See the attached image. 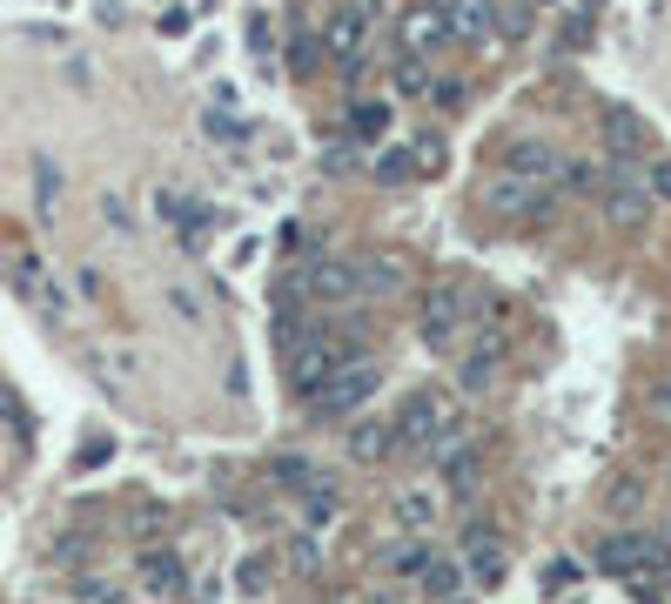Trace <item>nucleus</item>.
<instances>
[{
	"label": "nucleus",
	"mask_w": 671,
	"mask_h": 604,
	"mask_svg": "<svg viewBox=\"0 0 671 604\" xmlns=\"http://www.w3.org/2000/svg\"><path fill=\"white\" fill-rule=\"evenodd\" d=\"M409 155H416V168H430V176H437V168H444V135H416Z\"/></svg>",
	"instance_id": "obj_26"
},
{
	"label": "nucleus",
	"mask_w": 671,
	"mask_h": 604,
	"mask_svg": "<svg viewBox=\"0 0 671 604\" xmlns=\"http://www.w3.org/2000/svg\"><path fill=\"white\" fill-rule=\"evenodd\" d=\"M390 430H396V444H403V451H437L450 430H464V423H457V403H450L444 390H416V396L396 410Z\"/></svg>",
	"instance_id": "obj_1"
},
{
	"label": "nucleus",
	"mask_w": 671,
	"mask_h": 604,
	"mask_svg": "<svg viewBox=\"0 0 671 604\" xmlns=\"http://www.w3.org/2000/svg\"><path fill=\"white\" fill-rule=\"evenodd\" d=\"M209 141H248V121H235V115H209Z\"/></svg>",
	"instance_id": "obj_27"
},
{
	"label": "nucleus",
	"mask_w": 671,
	"mask_h": 604,
	"mask_svg": "<svg viewBox=\"0 0 671 604\" xmlns=\"http://www.w3.org/2000/svg\"><path fill=\"white\" fill-rule=\"evenodd\" d=\"M638 182H645V195H651V202H671V155L638 161Z\"/></svg>",
	"instance_id": "obj_23"
},
{
	"label": "nucleus",
	"mask_w": 671,
	"mask_h": 604,
	"mask_svg": "<svg viewBox=\"0 0 671 604\" xmlns=\"http://www.w3.org/2000/svg\"><path fill=\"white\" fill-rule=\"evenodd\" d=\"M416 577H424V591H430V597H457V584H464V571H457V564H444L437 551H430V564L416 571Z\"/></svg>",
	"instance_id": "obj_21"
},
{
	"label": "nucleus",
	"mask_w": 671,
	"mask_h": 604,
	"mask_svg": "<svg viewBox=\"0 0 671 604\" xmlns=\"http://www.w3.org/2000/svg\"><path fill=\"white\" fill-rule=\"evenodd\" d=\"M437 470H444L450 484H470V477H477V444L464 437V430H450V437L437 444Z\"/></svg>",
	"instance_id": "obj_16"
},
{
	"label": "nucleus",
	"mask_w": 671,
	"mask_h": 604,
	"mask_svg": "<svg viewBox=\"0 0 671 604\" xmlns=\"http://www.w3.org/2000/svg\"><path fill=\"white\" fill-rule=\"evenodd\" d=\"M598 202H605V215H611L618 229H638V222L651 215V195H645V182H631V176H605Z\"/></svg>",
	"instance_id": "obj_11"
},
{
	"label": "nucleus",
	"mask_w": 671,
	"mask_h": 604,
	"mask_svg": "<svg viewBox=\"0 0 671 604\" xmlns=\"http://www.w3.org/2000/svg\"><path fill=\"white\" fill-rule=\"evenodd\" d=\"M309 396H316V416H356L376 396V363H363V357L356 363H336Z\"/></svg>",
	"instance_id": "obj_2"
},
{
	"label": "nucleus",
	"mask_w": 671,
	"mask_h": 604,
	"mask_svg": "<svg viewBox=\"0 0 671 604\" xmlns=\"http://www.w3.org/2000/svg\"><path fill=\"white\" fill-rule=\"evenodd\" d=\"M356 283H363V296H390V289L403 283V263H396V255H363V263H356Z\"/></svg>",
	"instance_id": "obj_18"
},
{
	"label": "nucleus",
	"mask_w": 671,
	"mask_h": 604,
	"mask_svg": "<svg viewBox=\"0 0 671 604\" xmlns=\"http://www.w3.org/2000/svg\"><path fill=\"white\" fill-rule=\"evenodd\" d=\"M483 209L503 215V222H544L551 195L537 182H524V176H497V182H483Z\"/></svg>",
	"instance_id": "obj_3"
},
{
	"label": "nucleus",
	"mask_w": 671,
	"mask_h": 604,
	"mask_svg": "<svg viewBox=\"0 0 671 604\" xmlns=\"http://www.w3.org/2000/svg\"><path fill=\"white\" fill-rule=\"evenodd\" d=\"M322 54H329L336 67H363V54H370V21H363L356 8L329 14V21H322Z\"/></svg>",
	"instance_id": "obj_5"
},
{
	"label": "nucleus",
	"mask_w": 671,
	"mask_h": 604,
	"mask_svg": "<svg viewBox=\"0 0 671 604\" xmlns=\"http://www.w3.org/2000/svg\"><path fill=\"white\" fill-rule=\"evenodd\" d=\"M269 477H276L283 490H309V484H316V470H309L302 457H276V470H269Z\"/></svg>",
	"instance_id": "obj_25"
},
{
	"label": "nucleus",
	"mask_w": 671,
	"mask_h": 604,
	"mask_svg": "<svg viewBox=\"0 0 671 604\" xmlns=\"http://www.w3.org/2000/svg\"><path fill=\"white\" fill-rule=\"evenodd\" d=\"M437 517H444L437 484H409V490H396V524H403L409 538H430V531H437Z\"/></svg>",
	"instance_id": "obj_9"
},
{
	"label": "nucleus",
	"mask_w": 671,
	"mask_h": 604,
	"mask_svg": "<svg viewBox=\"0 0 671 604\" xmlns=\"http://www.w3.org/2000/svg\"><path fill=\"white\" fill-rule=\"evenodd\" d=\"M8 276H14V289H21L28 303H41V309H54V316L67 309V303H61V289H54V276H47V269L34 263L28 248H14V255H8Z\"/></svg>",
	"instance_id": "obj_12"
},
{
	"label": "nucleus",
	"mask_w": 671,
	"mask_h": 604,
	"mask_svg": "<svg viewBox=\"0 0 671 604\" xmlns=\"http://www.w3.org/2000/svg\"><path fill=\"white\" fill-rule=\"evenodd\" d=\"M430 564V544H403L396 558H390V571H424Z\"/></svg>",
	"instance_id": "obj_29"
},
{
	"label": "nucleus",
	"mask_w": 671,
	"mask_h": 604,
	"mask_svg": "<svg viewBox=\"0 0 671 604\" xmlns=\"http://www.w3.org/2000/svg\"><path fill=\"white\" fill-rule=\"evenodd\" d=\"M664 403H671V377H664Z\"/></svg>",
	"instance_id": "obj_33"
},
{
	"label": "nucleus",
	"mask_w": 671,
	"mask_h": 604,
	"mask_svg": "<svg viewBox=\"0 0 671 604\" xmlns=\"http://www.w3.org/2000/svg\"><path fill=\"white\" fill-rule=\"evenodd\" d=\"M396 88H403V95H424V88H430V81H424V61H409V54H403V67H396Z\"/></svg>",
	"instance_id": "obj_28"
},
{
	"label": "nucleus",
	"mask_w": 671,
	"mask_h": 604,
	"mask_svg": "<svg viewBox=\"0 0 671 604\" xmlns=\"http://www.w3.org/2000/svg\"><path fill=\"white\" fill-rule=\"evenodd\" d=\"M302 510H309V524H336V490L329 484H309L302 490Z\"/></svg>",
	"instance_id": "obj_24"
},
{
	"label": "nucleus",
	"mask_w": 671,
	"mask_h": 604,
	"mask_svg": "<svg viewBox=\"0 0 671 604\" xmlns=\"http://www.w3.org/2000/svg\"><path fill=\"white\" fill-rule=\"evenodd\" d=\"M322 168H336V176H343V168H356V155H350L343 141H329V148H322Z\"/></svg>",
	"instance_id": "obj_31"
},
{
	"label": "nucleus",
	"mask_w": 671,
	"mask_h": 604,
	"mask_svg": "<svg viewBox=\"0 0 671 604\" xmlns=\"http://www.w3.org/2000/svg\"><path fill=\"white\" fill-rule=\"evenodd\" d=\"M464 322H470V309H464V296H457V289H430V296H424V316H416V329H424L430 350H457Z\"/></svg>",
	"instance_id": "obj_4"
},
{
	"label": "nucleus",
	"mask_w": 671,
	"mask_h": 604,
	"mask_svg": "<svg viewBox=\"0 0 671 604\" xmlns=\"http://www.w3.org/2000/svg\"><path fill=\"white\" fill-rule=\"evenodd\" d=\"M141 584L161 591V597H175V591L189 584V571H182V558L168 551V544H148V551H141Z\"/></svg>",
	"instance_id": "obj_14"
},
{
	"label": "nucleus",
	"mask_w": 671,
	"mask_h": 604,
	"mask_svg": "<svg viewBox=\"0 0 671 604\" xmlns=\"http://www.w3.org/2000/svg\"><path fill=\"white\" fill-rule=\"evenodd\" d=\"M424 8L444 14L450 41H490L497 34V8H490V0H424Z\"/></svg>",
	"instance_id": "obj_7"
},
{
	"label": "nucleus",
	"mask_w": 671,
	"mask_h": 604,
	"mask_svg": "<svg viewBox=\"0 0 671 604\" xmlns=\"http://www.w3.org/2000/svg\"><path fill=\"white\" fill-rule=\"evenodd\" d=\"M263 584H269V564L248 558V564H242V591H263Z\"/></svg>",
	"instance_id": "obj_32"
},
{
	"label": "nucleus",
	"mask_w": 671,
	"mask_h": 604,
	"mask_svg": "<svg viewBox=\"0 0 671 604\" xmlns=\"http://www.w3.org/2000/svg\"><path fill=\"white\" fill-rule=\"evenodd\" d=\"M168 303H175V316H182V322H202V303H195L189 289H168Z\"/></svg>",
	"instance_id": "obj_30"
},
{
	"label": "nucleus",
	"mask_w": 671,
	"mask_h": 604,
	"mask_svg": "<svg viewBox=\"0 0 671 604\" xmlns=\"http://www.w3.org/2000/svg\"><path fill=\"white\" fill-rule=\"evenodd\" d=\"M370 176H376L383 189H403V182H416V155H409L403 141H383V148L370 155Z\"/></svg>",
	"instance_id": "obj_15"
},
{
	"label": "nucleus",
	"mask_w": 671,
	"mask_h": 604,
	"mask_svg": "<svg viewBox=\"0 0 671 604\" xmlns=\"http://www.w3.org/2000/svg\"><path fill=\"white\" fill-rule=\"evenodd\" d=\"M296 289L316 296V303H350V296H363L356 263H343V255H322V263H309V276H296Z\"/></svg>",
	"instance_id": "obj_6"
},
{
	"label": "nucleus",
	"mask_w": 671,
	"mask_h": 604,
	"mask_svg": "<svg viewBox=\"0 0 671 604\" xmlns=\"http://www.w3.org/2000/svg\"><path fill=\"white\" fill-rule=\"evenodd\" d=\"M557 176H564L571 195H592V202H598V189H605V168H592V161H564Z\"/></svg>",
	"instance_id": "obj_22"
},
{
	"label": "nucleus",
	"mask_w": 671,
	"mask_h": 604,
	"mask_svg": "<svg viewBox=\"0 0 671 604\" xmlns=\"http://www.w3.org/2000/svg\"><path fill=\"white\" fill-rule=\"evenodd\" d=\"M503 571H511V564H503V544H497L490 531H470V538H464V577H470L477 591H497Z\"/></svg>",
	"instance_id": "obj_10"
},
{
	"label": "nucleus",
	"mask_w": 671,
	"mask_h": 604,
	"mask_svg": "<svg viewBox=\"0 0 671 604\" xmlns=\"http://www.w3.org/2000/svg\"><path fill=\"white\" fill-rule=\"evenodd\" d=\"M396 41H403V54H409V61H430V54L450 41V28H444V14H437V8H409V14L396 21Z\"/></svg>",
	"instance_id": "obj_8"
},
{
	"label": "nucleus",
	"mask_w": 671,
	"mask_h": 604,
	"mask_svg": "<svg viewBox=\"0 0 671 604\" xmlns=\"http://www.w3.org/2000/svg\"><path fill=\"white\" fill-rule=\"evenodd\" d=\"M383 128H390V108L383 102H350V135L356 141H383Z\"/></svg>",
	"instance_id": "obj_20"
},
{
	"label": "nucleus",
	"mask_w": 671,
	"mask_h": 604,
	"mask_svg": "<svg viewBox=\"0 0 671 604\" xmlns=\"http://www.w3.org/2000/svg\"><path fill=\"white\" fill-rule=\"evenodd\" d=\"M390 451H396V430H390V423H356V430H350V457L383 464Z\"/></svg>",
	"instance_id": "obj_17"
},
{
	"label": "nucleus",
	"mask_w": 671,
	"mask_h": 604,
	"mask_svg": "<svg viewBox=\"0 0 671 604\" xmlns=\"http://www.w3.org/2000/svg\"><path fill=\"white\" fill-rule=\"evenodd\" d=\"M503 161H511V176H524V182H544V176H557V168H564V161H557V148H551V141H537V135H518Z\"/></svg>",
	"instance_id": "obj_13"
},
{
	"label": "nucleus",
	"mask_w": 671,
	"mask_h": 604,
	"mask_svg": "<svg viewBox=\"0 0 671 604\" xmlns=\"http://www.w3.org/2000/svg\"><path fill=\"white\" fill-rule=\"evenodd\" d=\"M605 135H611V148H618V161H645V148H651V135L631 121V115H611L605 121Z\"/></svg>",
	"instance_id": "obj_19"
}]
</instances>
